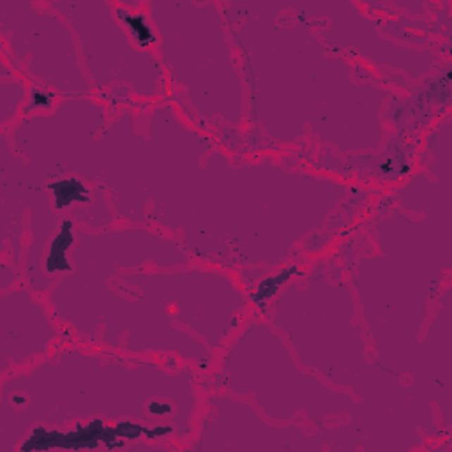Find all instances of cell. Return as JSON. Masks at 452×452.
<instances>
[{"label":"cell","instance_id":"obj_2","mask_svg":"<svg viewBox=\"0 0 452 452\" xmlns=\"http://www.w3.org/2000/svg\"><path fill=\"white\" fill-rule=\"evenodd\" d=\"M73 223L71 221H64L61 226V232L57 233L50 246V255L47 258V271L48 272H62V271H71L69 265L68 250L73 244Z\"/></svg>","mask_w":452,"mask_h":452},{"label":"cell","instance_id":"obj_8","mask_svg":"<svg viewBox=\"0 0 452 452\" xmlns=\"http://www.w3.org/2000/svg\"><path fill=\"white\" fill-rule=\"evenodd\" d=\"M171 433V427L168 426H159V427H145V434L147 438H150V440H159V438H164L166 434Z\"/></svg>","mask_w":452,"mask_h":452},{"label":"cell","instance_id":"obj_5","mask_svg":"<svg viewBox=\"0 0 452 452\" xmlns=\"http://www.w3.org/2000/svg\"><path fill=\"white\" fill-rule=\"evenodd\" d=\"M300 272L303 271H300L299 267H288V269H285L283 272H279V274L272 276V278L264 279V281L258 285L257 292L251 295V300H253V303L257 304L262 311H265V304H267L269 300H271L272 297L278 293V290L281 288L283 285H286V283H288L293 276L300 274Z\"/></svg>","mask_w":452,"mask_h":452},{"label":"cell","instance_id":"obj_4","mask_svg":"<svg viewBox=\"0 0 452 452\" xmlns=\"http://www.w3.org/2000/svg\"><path fill=\"white\" fill-rule=\"evenodd\" d=\"M117 16L118 20L128 27V30L131 32L136 44H140V47H150V44L156 43V34L152 32V29H150V25L147 23L145 16H143L142 13L126 11V9L118 8Z\"/></svg>","mask_w":452,"mask_h":452},{"label":"cell","instance_id":"obj_9","mask_svg":"<svg viewBox=\"0 0 452 452\" xmlns=\"http://www.w3.org/2000/svg\"><path fill=\"white\" fill-rule=\"evenodd\" d=\"M149 412L154 413V415H168L171 408L168 405H163V403H150Z\"/></svg>","mask_w":452,"mask_h":452},{"label":"cell","instance_id":"obj_7","mask_svg":"<svg viewBox=\"0 0 452 452\" xmlns=\"http://www.w3.org/2000/svg\"><path fill=\"white\" fill-rule=\"evenodd\" d=\"M115 431L122 440H136V438L142 436V433H145V427L135 422H118L115 426Z\"/></svg>","mask_w":452,"mask_h":452},{"label":"cell","instance_id":"obj_3","mask_svg":"<svg viewBox=\"0 0 452 452\" xmlns=\"http://www.w3.org/2000/svg\"><path fill=\"white\" fill-rule=\"evenodd\" d=\"M48 189L54 193L57 209H66L73 203H85L90 200L89 189L78 178H64V181L51 182V184H48Z\"/></svg>","mask_w":452,"mask_h":452},{"label":"cell","instance_id":"obj_10","mask_svg":"<svg viewBox=\"0 0 452 452\" xmlns=\"http://www.w3.org/2000/svg\"><path fill=\"white\" fill-rule=\"evenodd\" d=\"M25 401L27 399L23 398V396H15V398H13V403H16V405H23Z\"/></svg>","mask_w":452,"mask_h":452},{"label":"cell","instance_id":"obj_6","mask_svg":"<svg viewBox=\"0 0 452 452\" xmlns=\"http://www.w3.org/2000/svg\"><path fill=\"white\" fill-rule=\"evenodd\" d=\"M54 104V94L47 92L43 89H32V94H30V101L23 111L29 110H41V108H50Z\"/></svg>","mask_w":452,"mask_h":452},{"label":"cell","instance_id":"obj_1","mask_svg":"<svg viewBox=\"0 0 452 452\" xmlns=\"http://www.w3.org/2000/svg\"><path fill=\"white\" fill-rule=\"evenodd\" d=\"M104 445L108 451L117 447H124L126 441L118 438L115 427L104 426L101 420H92L83 426L80 424L71 433H59V431H47L43 427L34 429L32 436L22 445V451H48V448H97Z\"/></svg>","mask_w":452,"mask_h":452}]
</instances>
